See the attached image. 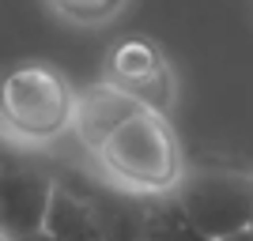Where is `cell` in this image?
<instances>
[{
  "label": "cell",
  "mask_w": 253,
  "mask_h": 241,
  "mask_svg": "<svg viewBox=\"0 0 253 241\" xmlns=\"http://www.w3.org/2000/svg\"><path fill=\"white\" fill-rule=\"evenodd\" d=\"M219 241H253V230H242V234H231V238H219Z\"/></svg>",
  "instance_id": "cell-11"
},
{
  "label": "cell",
  "mask_w": 253,
  "mask_h": 241,
  "mask_svg": "<svg viewBox=\"0 0 253 241\" xmlns=\"http://www.w3.org/2000/svg\"><path fill=\"white\" fill-rule=\"evenodd\" d=\"M45 234L53 241H102L98 234V222L87 207V200L80 196V189L57 181L53 189V200H49V211H45Z\"/></svg>",
  "instance_id": "cell-8"
},
{
  "label": "cell",
  "mask_w": 253,
  "mask_h": 241,
  "mask_svg": "<svg viewBox=\"0 0 253 241\" xmlns=\"http://www.w3.org/2000/svg\"><path fill=\"white\" fill-rule=\"evenodd\" d=\"M170 196L197 222L208 241L231 238L253 226V177L234 170H185Z\"/></svg>",
  "instance_id": "cell-3"
},
{
  "label": "cell",
  "mask_w": 253,
  "mask_h": 241,
  "mask_svg": "<svg viewBox=\"0 0 253 241\" xmlns=\"http://www.w3.org/2000/svg\"><path fill=\"white\" fill-rule=\"evenodd\" d=\"M0 241H11V238H4V234H0Z\"/></svg>",
  "instance_id": "cell-14"
},
{
  "label": "cell",
  "mask_w": 253,
  "mask_h": 241,
  "mask_svg": "<svg viewBox=\"0 0 253 241\" xmlns=\"http://www.w3.org/2000/svg\"><path fill=\"white\" fill-rule=\"evenodd\" d=\"M95 162L110 185L140 200L170 196L185 177L178 132L167 121V113H151V109L128 117L95 151Z\"/></svg>",
  "instance_id": "cell-1"
},
{
  "label": "cell",
  "mask_w": 253,
  "mask_h": 241,
  "mask_svg": "<svg viewBox=\"0 0 253 241\" xmlns=\"http://www.w3.org/2000/svg\"><path fill=\"white\" fill-rule=\"evenodd\" d=\"M132 113H140V105L102 79V83L80 91V98H76V117H72V132L80 136V143L95 155L98 147L114 136Z\"/></svg>",
  "instance_id": "cell-6"
},
{
  "label": "cell",
  "mask_w": 253,
  "mask_h": 241,
  "mask_svg": "<svg viewBox=\"0 0 253 241\" xmlns=\"http://www.w3.org/2000/svg\"><path fill=\"white\" fill-rule=\"evenodd\" d=\"M250 230H253V226H250Z\"/></svg>",
  "instance_id": "cell-15"
},
{
  "label": "cell",
  "mask_w": 253,
  "mask_h": 241,
  "mask_svg": "<svg viewBox=\"0 0 253 241\" xmlns=\"http://www.w3.org/2000/svg\"><path fill=\"white\" fill-rule=\"evenodd\" d=\"M8 158H11V155H8V151H4V143H0V170L8 166Z\"/></svg>",
  "instance_id": "cell-13"
},
{
  "label": "cell",
  "mask_w": 253,
  "mask_h": 241,
  "mask_svg": "<svg viewBox=\"0 0 253 241\" xmlns=\"http://www.w3.org/2000/svg\"><path fill=\"white\" fill-rule=\"evenodd\" d=\"M76 91L49 64H15L0 79V136L42 147L72 132Z\"/></svg>",
  "instance_id": "cell-2"
},
{
  "label": "cell",
  "mask_w": 253,
  "mask_h": 241,
  "mask_svg": "<svg viewBox=\"0 0 253 241\" xmlns=\"http://www.w3.org/2000/svg\"><path fill=\"white\" fill-rule=\"evenodd\" d=\"M106 83L117 87L140 109H151V113H170L174 95H178V83H174V72H170L163 49L151 38H140V34L110 45V53H106Z\"/></svg>",
  "instance_id": "cell-4"
},
{
  "label": "cell",
  "mask_w": 253,
  "mask_h": 241,
  "mask_svg": "<svg viewBox=\"0 0 253 241\" xmlns=\"http://www.w3.org/2000/svg\"><path fill=\"white\" fill-rule=\"evenodd\" d=\"M80 196L87 200V207L98 222V234L102 241H144V207L148 200L128 196V192H84Z\"/></svg>",
  "instance_id": "cell-7"
},
{
  "label": "cell",
  "mask_w": 253,
  "mask_h": 241,
  "mask_svg": "<svg viewBox=\"0 0 253 241\" xmlns=\"http://www.w3.org/2000/svg\"><path fill=\"white\" fill-rule=\"evenodd\" d=\"M53 189H57V177H49L45 170L8 158V166L0 170V234L11 241L42 234Z\"/></svg>",
  "instance_id": "cell-5"
},
{
  "label": "cell",
  "mask_w": 253,
  "mask_h": 241,
  "mask_svg": "<svg viewBox=\"0 0 253 241\" xmlns=\"http://www.w3.org/2000/svg\"><path fill=\"white\" fill-rule=\"evenodd\" d=\"M144 241H208L174 196H151L144 207Z\"/></svg>",
  "instance_id": "cell-9"
},
{
  "label": "cell",
  "mask_w": 253,
  "mask_h": 241,
  "mask_svg": "<svg viewBox=\"0 0 253 241\" xmlns=\"http://www.w3.org/2000/svg\"><path fill=\"white\" fill-rule=\"evenodd\" d=\"M61 19L80 23V27H98V23L114 19L128 0H45Z\"/></svg>",
  "instance_id": "cell-10"
},
{
  "label": "cell",
  "mask_w": 253,
  "mask_h": 241,
  "mask_svg": "<svg viewBox=\"0 0 253 241\" xmlns=\"http://www.w3.org/2000/svg\"><path fill=\"white\" fill-rule=\"evenodd\" d=\"M23 241H53V238H49V234L42 230V234H31V238H23Z\"/></svg>",
  "instance_id": "cell-12"
}]
</instances>
